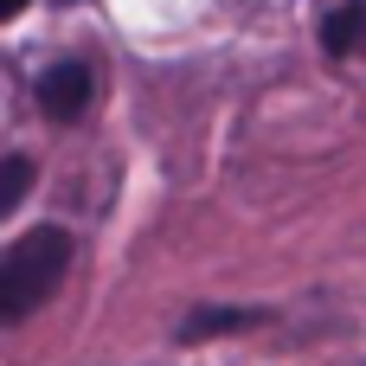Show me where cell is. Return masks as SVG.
Segmentation results:
<instances>
[{"label":"cell","mask_w":366,"mask_h":366,"mask_svg":"<svg viewBox=\"0 0 366 366\" xmlns=\"http://www.w3.org/2000/svg\"><path fill=\"white\" fill-rule=\"evenodd\" d=\"M64 270H71V232L64 225H39V232L13 238L0 257V322H26L39 302H51Z\"/></svg>","instance_id":"obj_1"},{"label":"cell","mask_w":366,"mask_h":366,"mask_svg":"<svg viewBox=\"0 0 366 366\" xmlns=\"http://www.w3.org/2000/svg\"><path fill=\"white\" fill-rule=\"evenodd\" d=\"M90 97H97V71H90L84 58H58V64L39 77V109H45L51 122H77V116L90 109Z\"/></svg>","instance_id":"obj_2"},{"label":"cell","mask_w":366,"mask_h":366,"mask_svg":"<svg viewBox=\"0 0 366 366\" xmlns=\"http://www.w3.org/2000/svg\"><path fill=\"white\" fill-rule=\"evenodd\" d=\"M366 45V0H341L335 13H322V51L328 58H354Z\"/></svg>","instance_id":"obj_3"},{"label":"cell","mask_w":366,"mask_h":366,"mask_svg":"<svg viewBox=\"0 0 366 366\" xmlns=\"http://www.w3.org/2000/svg\"><path fill=\"white\" fill-rule=\"evenodd\" d=\"M257 322H270L264 309H193L187 322H180V341H206V335H238V328H257Z\"/></svg>","instance_id":"obj_4"},{"label":"cell","mask_w":366,"mask_h":366,"mask_svg":"<svg viewBox=\"0 0 366 366\" xmlns=\"http://www.w3.org/2000/svg\"><path fill=\"white\" fill-rule=\"evenodd\" d=\"M26 187H32V161H26V154H13V161H6V193H0V212H19Z\"/></svg>","instance_id":"obj_5"},{"label":"cell","mask_w":366,"mask_h":366,"mask_svg":"<svg viewBox=\"0 0 366 366\" xmlns=\"http://www.w3.org/2000/svg\"><path fill=\"white\" fill-rule=\"evenodd\" d=\"M19 6H26V0H0V13H6V19H13V13H19Z\"/></svg>","instance_id":"obj_6"}]
</instances>
